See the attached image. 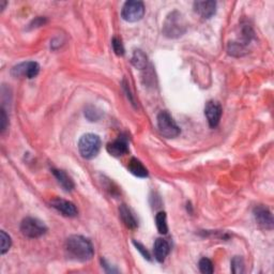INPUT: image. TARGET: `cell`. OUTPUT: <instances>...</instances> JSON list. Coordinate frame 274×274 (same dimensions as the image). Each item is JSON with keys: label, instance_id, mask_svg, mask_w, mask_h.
Here are the masks:
<instances>
[{"label": "cell", "instance_id": "obj_6", "mask_svg": "<svg viewBox=\"0 0 274 274\" xmlns=\"http://www.w3.org/2000/svg\"><path fill=\"white\" fill-rule=\"evenodd\" d=\"M145 14L144 3L137 2V0H130L127 2L121 10V17L124 21L130 23H135L142 20Z\"/></svg>", "mask_w": 274, "mask_h": 274}, {"label": "cell", "instance_id": "obj_21", "mask_svg": "<svg viewBox=\"0 0 274 274\" xmlns=\"http://www.w3.org/2000/svg\"><path fill=\"white\" fill-rule=\"evenodd\" d=\"M199 270L203 274H211L213 273V263L208 258H201L199 260Z\"/></svg>", "mask_w": 274, "mask_h": 274}, {"label": "cell", "instance_id": "obj_2", "mask_svg": "<svg viewBox=\"0 0 274 274\" xmlns=\"http://www.w3.org/2000/svg\"><path fill=\"white\" fill-rule=\"evenodd\" d=\"M187 28L186 21L182 13L173 11L167 15V18L163 24V34L170 39H176L185 34Z\"/></svg>", "mask_w": 274, "mask_h": 274}, {"label": "cell", "instance_id": "obj_16", "mask_svg": "<svg viewBox=\"0 0 274 274\" xmlns=\"http://www.w3.org/2000/svg\"><path fill=\"white\" fill-rule=\"evenodd\" d=\"M129 170L131 171V174H133L136 177L139 178H146L148 177V170L147 168L143 165V163L136 158H132L131 161L129 162L128 165Z\"/></svg>", "mask_w": 274, "mask_h": 274}, {"label": "cell", "instance_id": "obj_19", "mask_svg": "<svg viewBox=\"0 0 274 274\" xmlns=\"http://www.w3.org/2000/svg\"><path fill=\"white\" fill-rule=\"evenodd\" d=\"M231 271L236 274L244 272V260L241 256L233 257V259L231 260Z\"/></svg>", "mask_w": 274, "mask_h": 274}, {"label": "cell", "instance_id": "obj_7", "mask_svg": "<svg viewBox=\"0 0 274 274\" xmlns=\"http://www.w3.org/2000/svg\"><path fill=\"white\" fill-rule=\"evenodd\" d=\"M39 72H40V66L35 61L22 62V64L14 66L11 70V74L14 77H24L29 78V80L36 77Z\"/></svg>", "mask_w": 274, "mask_h": 274}, {"label": "cell", "instance_id": "obj_11", "mask_svg": "<svg viewBox=\"0 0 274 274\" xmlns=\"http://www.w3.org/2000/svg\"><path fill=\"white\" fill-rule=\"evenodd\" d=\"M106 149L109 154L113 155V156H116V158L125 154L129 151V144H128L127 137L119 136L118 139L114 140L113 143H109L106 147Z\"/></svg>", "mask_w": 274, "mask_h": 274}, {"label": "cell", "instance_id": "obj_23", "mask_svg": "<svg viewBox=\"0 0 274 274\" xmlns=\"http://www.w3.org/2000/svg\"><path fill=\"white\" fill-rule=\"evenodd\" d=\"M8 120H9V118H8L6 111L2 108V115H0V128H2V133H5L8 128V123H9Z\"/></svg>", "mask_w": 274, "mask_h": 274}, {"label": "cell", "instance_id": "obj_5", "mask_svg": "<svg viewBox=\"0 0 274 274\" xmlns=\"http://www.w3.org/2000/svg\"><path fill=\"white\" fill-rule=\"evenodd\" d=\"M158 127L163 136L175 138L180 134V128L169 113L163 111L158 115Z\"/></svg>", "mask_w": 274, "mask_h": 274}, {"label": "cell", "instance_id": "obj_12", "mask_svg": "<svg viewBox=\"0 0 274 274\" xmlns=\"http://www.w3.org/2000/svg\"><path fill=\"white\" fill-rule=\"evenodd\" d=\"M194 10L199 14L202 19L209 20L213 17L216 12L215 2H195Z\"/></svg>", "mask_w": 274, "mask_h": 274}, {"label": "cell", "instance_id": "obj_8", "mask_svg": "<svg viewBox=\"0 0 274 274\" xmlns=\"http://www.w3.org/2000/svg\"><path fill=\"white\" fill-rule=\"evenodd\" d=\"M205 115L207 117L210 128H216L222 117V107L214 101H209L205 107Z\"/></svg>", "mask_w": 274, "mask_h": 274}, {"label": "cell", "instance_id": "obj_13", "mask_svg": "<svg viewBox=\"0 0 274 274\" xmlns=\"http://www.w3.org/2000/svg\"><path fill=\"white\" fill-rule=\"evenodd\" d=\"M153 250H154L155 259L158 260L159 262H163L164 260H165V258L167 257V255L169 254L170 246H169V243L165 239L159 238V239H156L155 242H154Z\"/></svg>", "mask_w": 274, "mask_h": 274}, {"label": "cell", "instance_id": "obj_22", "mask_svg": "<svg viewBox=\"0 0 274 274\" xmlns=\"http://www.w3.org/2000/svg\"><path fill=\"white\" fill-rule=\"evenodd\" d=\"M112 45H113V50L116 53V55H118V56H122V55L124 54V48H123V44H122L120 39L115 37L112 41Z\"/></svg>", "mask_w": 274, "mask_h": 274}, {"label": "cell", "instance_id": "obj_17", "mask_svg": "<svg viewBox=\"0 0 274 274\" xmlns=\"http://www.w3.org/2000/svg\"><path fill=\"white\" fill-rule=\"evenodd\" d=\"M131 61H132V65L139 70L146 69L147 65H148V58H147L146 55L143 53V51H140V50H137L133 53Z\"/></svg>", "mask_w": 274, "mask_h": 274}, {"label": "cell", "instance_id": "obj_9", "mask_svg": "<svg viewBox=\"0 0 274 274\" xmlns=\"http://www.w3.org/2000/svg\"><path fill=\"white\" fill-rule=\"evenodd\" d=\"M254 217L256 222L265 229L273 228V216L270 212V210L262 205L256 206L253 210Z\"/></svg>", "mask_w": 274, "mask_h": 274}, {"label": "cell", "instance_id": "obj_18", "mask_svg": "<svg viewBox=\"0 0 274 274\" xmlns=\"http://www.w3.org/2000/svg\"><path fill=\"white\" fill-rule=\"evenodd\" d=\"M155 223H156V228H158L159 232L162 234H165L168 231V226H167V217H166V213L163 212H159L155 216Z\"/></svg>", "mask_w": 274, "mask_h": 274}, {"label": "cell", "instance_id": "obj_4", "mask_svg": "<svg viewBox=\"0 0 274 274\" xmlns=\"http://www.w3.org/2000/svg\"><path fill=\"white\" fill-rule=\"evenodd\" d=\"M21 231L27 238L36 239L40 238L48 231L46 225L38 218L35 217H26L22 221Z\"/></svg>", "mask_w": 274, "mask_h": 274}, {"label": "cell", "instance_id": "obj_10", "mask_svg": "<svg viewBox=\"0 0 274 274\" xmlns=\"http://www.w3.org/2000/svg\"><path fill=\"white\" fill-rule=\"evenodd\" d=\"M51 205L54 209H56L59 213L67 217H74L78 213L75 205L71 201H68L61 198H55L54 200H52Z\"/></svg>", "mask_w": 274, "mask_h": 274}, {"label": "cell", "instance_id": "obj_20", "mask_svg": "<svg viewBox=\"0 0 274 274\" xmlns=\"http://www.w3.org/2000/svg\"><path fill=\"white\" fill-rule=\"evenodd\" d=\"M0 240H2V248H0V252H2V254L4 255L10 249L12 241L9 234H8L5 230L0 231Z\"/></svg>", "mask_w": 274, "mask_h": 274}, {"label": "cell", "instance_id": "obj_3", "mask_svg": "<svg viewBox=\"0 0 274 274\" xmlns=\"http://www.w3.org/2000/svg\"><path fill=\"white\" fill-rule=\"evenodd\" d=\"M101 149V139L98 135L88 133L81 137L78 142V150L83 158L90 160L98 155Z\"/></svg>", "mask_w": 274, "mask_h": 274}, {"label": "cell", "instance_id": "obj_24", "mask_svg": "<svg viewBox=\"0 0 274 274\" xmlns=\"http://www.w3.org/2000/svg\"><path fill=\"white\" fill-rule=\"evenodd\" d=\"M133 244H134V245L136 246V248L139 250L140 253H142V255L146 258L147 260H150V259H151V258H150V254L148 253V250H147L142 244L138 243V242H136V241H133Z\"/></svg>", "mask_w": 274, "mask_h": 274}, {"label": "cell", "instance_id": "obj_1", "mask_svg": "<svg viewBox=\"0 0 274 274\" xmlns=\"http://www.w3.org/2000/svg\"><path fill=\"white\" fill-rule=\"evenodd\" d=\"M66 250L68 255L77 261H88L95 255V248L91 242L83 236L69 237L66 241Z\"/></svg>", "mask_w": 274, "mask_h": 274}, {"label": "cell", "instance_id": "obj_15", "mask_svg": "<svg viewBox=\"0 0 274 274\" xmlns=\"http://www.w3.org/2000/svg\"><path fill=\"white\" fill-rule=\"evenodd\" d=\"M119 214L121 217V221L123 222V224L128 227L130 229H134L137 227V221L136 218L134 217V215L132 214V212L130 211V209L125 206V205H121L119 208Z\"/></svg>", "mask_w": 274, "mask_h": 274}, {"label": "cell", "instance_id": "obj_14", "mask_svg": "<svg viewBox=\"0 0 274 274\" xmlns=\"http://www.w3.org/2000/svg\"><path fill=\"white\" fill-rule=\"evenodd\" d=\"M54 176L56 177V179L58 180V182L60 183V185L64 187L66 191H72L74 189V182L73 180L71 179L66 171L61 170V169H52Z\"/></svg>", "mask_w": 274, "mask_h": 274}]
</instances>
